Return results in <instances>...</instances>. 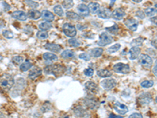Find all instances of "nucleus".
<instances>
[{
	"mask_svg": "<svg viewBox=\"0 0 157 118\" xmlns=\"http://www.w3.org/2000/svg\"><path fill=\"white\" fill-rule=\"evenodd\" d=\"M66 70V68L60 64L55 65H49L45 67L43 71L46 74L48 75H54V77H57L59 76H61L64 73V72Z\"/></svg>",
	"mask_w": 157,
	"mask_h": 118,
	"instance_id": "f257e3e1",
	"label": "nucleus"
},
{
	"mask_svg": "<svg viewBox=\"0 0 157 118\" xmlns=\"http://www.w3.org/2000/svg\"><path fill=\"white\" fill-rule=\"evenodd\" d=\"M15 81L10 74L5 73L0 77V87L6 91H9L14 85Z\"/></svg>",
	"mask_w": 157,
	"mask_h": 118,
	"instance_id": "f03ea898",
	"label": "nucleus"
},
{
	"mask_svg": "<svg viewBox=\"0 0 157 118\" xmlns=\"http://www.w3.org/2000/svg\"><path fill=\"white\" fill-rule=\"evenodd\" d=\"M113 42V36L109 34L108 32H103L99 36V40L98 41V45L100 47H105Z\"/></svg>",
	"mask_w": 157,
	"mask_h": 118,
	"instance_id": "7ed1b4c3",
	"label": "nucleus"
},
{
	"mask_svg": "<svg viewBox=\"0 0 157 118\" xmlns=\"http://www.w3.org/2000/svg\"><path fill=\"white\" fill-rule=\"evenodd\" d=\"M62 30L64 34L70 38H74L76 36L77 30L75 25L70 23H64L62 26Z\"/></svg>",
	"mask_w": 157,
	"mask_h": 118,
	"instance_id": "20e7f679",
	"label": "nucleus"
},
{
	"mask_svg": "<svg viewBox=\"0 0 157 118\" xmlns=\"http://www.w3.org/2000/svg\"><path fill=\"white\" fill-rule=\"evenodd\" d=\"M139 63L143 68L149 69L152 68L153 61H152V57L148 54H141L139 56Z\"/></svg>",
	"mask_w": 157,
	"mask_h": 118,
	"instance_id": "39448f33",
	"label": "nucleus"
},
{
	"mask_svg": "<svg viewBox=\"0 0 157 118\" xmlns=\"http://www.w3.org/2000/svg\"><path fill=\"white\" fill-rule=\"evenodd\" d=\"M113 70L117 73L121 74H127L130 73V68L129 65L124 64V63H117L114 65L113 66Z\"/></svg>",
	"mask_w": 157,
	"mask_h": 118,
	"instance_id": "423d86ee",
	"label": "nucleus"
},
{
	"mask_svg": "<svg viewBox=\"0 0 157 118\" xmlns=\"http://www.w3.org/2000/svg\"><path fill=\"white\" fill-rule=\"evenodd\" d=\"M137 101L141 106H146L152 102V95L149 93H143L138 96Z\"/></svg>",
	"mask_w": 157,
	"mask_h": 118,
	"instance_id": "0eeeda50",
	"label": "nucleus"
},
{
	"mask_svg": "<svg viewBox=\"0 0 157 118\" xmlns=\"http://www.w3.org/2000/svg\"><path fill=\"white\" fill-rule=\"evenodd\" d=\"M84 103L87 106L89 109H95L98 107L99 103L98 101L97 100L96 98L91 96H87L85 99H84Z\"/></svg>",
	"mask_w": 157,
	"mask_h": 118,
	"instance_id": "6e6552de",
	"label": "nucleus"
},
{
	"mask_svg": "<svg viewBox=\"0 0 157 118\" xmlns=\"http://www.w3.org/2000/svg\"><path fill=\"white\" fill-rule=\"evenodd\" d=\"M114 109L118 113H120L121 115H124L129 111L128 107L126 105L121 103L120 102H116L114 103Z\"/></svg>",
	"mask_w": 157,
	"mask_h": 118,
	"instance_id": "1a4fd4ad",
	"label": "nucleus"
},
{
	"mask_svg": "<svg viewBox=\"0 0 157 118\" xmlns=\"http://www.w3.org/2000/svg\"><path fill=\"white\" fill-rule=\"evenodd\" d=\"M116 84L117 82L114 79H105L101 82V85L105 89H112L116 86Z\"/></svg>",
	"mask_w": 157,
	"mask_h": 118,
	"instance_id": "9d476101",
	"label": "nucleus"
},
{
	"mask_svg": "<svg viewBox=\"0 0 157 118\" xmlns=\"http://www.w3.org/2000/svg\"><path fill=\"white\" fill-rule=\"evenodd\" d=\"M126 16L125 10L122 8H117L112 12V18L116 21H120Z\"/></svg>",
	"mask_w": 157,
	"mask_h": 118,
	"instance_id": "9b49d317",
	"label": "nucleus"
},
{
	"mask_svg": "<svg viewBox=\"0 0 157 118\" xmlns=\"http://www.w3.org/2000/svg\"><path fill=\"white\" fill-rule=\"evenodd\" d=\"M124 24L132 32H135L138 27V22L134 18H128L124 22Z\"/></svg>",
	"mask_w": 157,
	"mask_h": 118,
	"instance_id": "f8f14e48",
	"label": "nucleus"
},
{
	"mask_svg": "<svg viewBox=\"0 0 157 118\" xmlns=\"http://www.w3.org/2000/svg\"><path fill=\"white\" fill-rule=\"evenodd\" d=\"M77 11H78V15L80 17H88L90 14V10L88 8V6L85 4H79L77 6Z\"/></svg>",
	"mask_w": 157,
	"mask_h": 118,
	"instance_id": "ddd939ff",
	"label": "nucleus"
},
{
	"mask_svg": "<svg viewBox=\"0 0 157 118\" xmlns=\"http://www.w3.org/2000/svg\"><path fill=\"white\" fill-rule=\"evenodd\" d=\"M97 14H98V18H101V19H109L110 18H112V12L108 8H100Z\"/></svg>",
	"mask_w": 157,
	"mask_h": 118,
	"instance_id": "4468645a",
	"label": "nucleus"
},
{
	"mask_svg": "<svg viewBox=\"0 0 157 118\" xmlns=\"http://www.w3.org/2000/svg\"><path fill=\"white\" fill-rule=\"evenodd\" d=\"M45 48L47 49V50H50V51L56 53V54L61 53V50H62L61 46H60L58 44H56V43H47V44L45 45Z\"/></svg>",
	"mask_w": 157,
	"mask_h": 118,
	"instance_id": "2eb2a0df",
	"label": "nucleus"
},
{
	"mask_svg": "<svg viewBox=\"0 0 157 118\" xmlns=\"http://www.w3.org/2000/svg\"><path fill=\"white\" fill-rule=\"evenodd\" d=\"M85 88L91 94H97L98 91V87L93 81H87L85 84Z\"/></svg>",
	"mask_w": 157,
	"mask_h": 118,
	"instance_id": "dca6fc26",
	"label": "nucleus"
},
{
	"mask_svg": "<svg viewBox=\"0 0 157 118\" xmlns=\"http://www.w3.org/2000/svg\"><path fill=\"white\" fill-rule=\"evenodd\" d=\"M12 17L14 18V19L19 20V21H22V22L26 21L28 18L27 14H25L24 11H21V10H16L14 11V12H13Z\"/></svg>",
	"mask_w": 157,
	"mask_h": 118,
	"instance_id": "f3484780",
	"label": "nucleus"
},
{
	"mask_svg": "<svg viewBox=\"0 0 157 118\" xmlns=\"http://www.w3.org/2000/svg\"><path fill=\"white\" fill-rule=\"evenodd\" d=\"M74 113H75V115L77 117L79 118L86 117V116L89 115L87 111L84 109L83 107H82V106H77V107H75L74 109Z\"/></svg>",
	"mask_w": 157,
	"mask_h": 118,
	"instance_id": "a211bd4d",
	"label": "nucleus"
},
{
	"mask_svg": "<svg viewBox=\"0 0 157 118\" xmlns=\"http://www.w3.org/2000/svg\"><path fill=\"white\" fill-rule=\"evenodd\" d=\"M41 17L43 20H45V21L47 22H53L54 20V18H55L54 14L52 12H50V11L47 10H44L42 11Z\"/></svg>",
	"mask_w": 157,
	"mask_h": 118,
	"instance_id": "6ab92c4d",
	"label": "nucleus"
},
{
	"mask_svg": "<svg viewBox=\"0 0 157 118\" xmlns=\"http://www.w3.org/2000/svg\"><path fill=\"white\" fill-rule=\"evenodd\" d=\"M141 53V49L138 47H132L129 50V54H130V60H135L140 56Z\"/></svg>",
	"mask_w": 157,
	"mask_h": 118,
	"instance_id": "aec40b11",
	"label": "nucleus"
},
{
	"mask_svg": "<svg viewBox=\"0 0 157 118\" xmlns=\"http://www.w3.org/2000/svg\"><path fill=\"white\" fill-rule=\"evenodd\" d=\"M42 75V69L39 67H35L29 72V77L32 80H35L37 77H40Z\"/></svg>",
	"mask_w": 157,
	"mask_h": 118,
	"instance_id": "412c9836",
	"label": "nucleus"
},
{
	"mask_svg": "<svg viewBox=\"0 0 157 118\" xmlns=\"http://www.w3.org/2000/svg\"><path fill=\"white\" fill-rule=\"evenodd\" d=\"M61 57L63 59H65V60H71L75 57V52L72 51L71 50H64L61 54Z\"/></svg>",
	"mask_w": 157,
	"mask_h": 118,
	"instance_id": "4be33fe9",
	"label": "nucleus"
},
{
	"mask_svg": "<svg viewBox=\"0 0 157 118\" xmlns=\"http://www.w3.org/2000/svg\"><path fill=\"white\" fill-rule=\"evenodd\" d=\"M27 15L30 19L38 20L39 18H41V12H39V10L36 9H32L29 10Z\"/></svg>",
	"mask_w": 157,
	"mask_h": 118,
	"instance_id": "5701e85b",
	"label": "nucleus"
},
{
	"mask_svg": "<svg viewBox=\"0 0 157 118\" xmlns=\"http://www.w3.org/2000/svg\"><path fill=\"white\" fill-rule=\"evenodd\" d=\"M43 59L47 61H57L58 60V57L55 54L53 53H44L43 55Z\"/></svg>",
	"mask_w": 157,
	"mask_h": 118,
	"instance_id": "b1692460",
	"label": "nucleus"
},
{
	"mask_svg": "<svg viewBox=\"0 0 157 118\" xmlns=\"http://www.w3.org/2000/svg\"><path fill=\"white\" fill-rule=\"evenodd\" d=\"M97 75L100 77H103V78H106V77H110L113 75V73L110 72L109 70L106 69H101L97 71Z\"/></svg>",
	"mask_w": 157,
	"mask_h": 118,
	"instance_id": "393cba45",
	"label": "nucleus"
},
{
	"mask_svg": "<svg viewBox=\"0 0 157 118\" xmlns=\"http://www.w3.org/2000/svg\"><path fill=\"white\" fill-rule=\"evenodd\" d=\"M88 8L90 10V12L92 13V14H97L98 12V10H100L101 6L100 4L98 3V2H90V4L88 5Z\"/></svg>",
	"mask_w": 157,
	"mask_h": 118,
	"instance_id": "a878e982",
	"label": "nucleus"
},
{
	"mask_svg": "<svg viewBox=\"0 0 157 118\" xmlns=\"http://www.w3.org/2000/svg\"><path fill=\"white\" fill-rule=\"evenodd\" d=\"M104 53V50L101 47H95L90 50V55L94 57H99Z\"/></svg>",
	"mask_w": 157,
	"mask_h": 118,
	"instance_id": "bb28decb",
	"label": "nucleus"
},
{
	"mask_svg": "<svg viewBox=\"0 0 157 118\" xmlns=\"http://www.w3.org/2000/svg\"><path fill=\"white\" fill-rule=\"evenodd\" d=\"M66 18H68L71 21H79L81 20V17L78 14H75V12H71V11H68L66 12Z\"/></svg>",
	"mask_w": 157,
	"mask_h": 118,
	"instance_id": "cd10ccee",
	"label": "nucleus"
},
{
	"mask_svg": "<svg viewBox=\"0 0 157 118\" xmlns=\"http://www.w3.org/2000/svg\"><path fill=\"white\" fill-rule=\"evenodd\" d=\"M51 28L52 25L50 24V22H43V23L39 24V29L40 31H44V32H46V31L50 30Z\"/></svg>",
	"mask_w": 157,
	"mask_h": 118,
	"instance_id": "c85d7f7f",
	"label": "nucleus"
},
{
	"mask_svg": "<svg viewBox=\"0 0 157 118\" xmlns=\"http://www.w3.org/2000/svg\"><path fill=\"white\" fill-rule=\"evenodd\" d=\"M32 67V64L30 61H25L20 65V70L21 72H26Z\"/></svg>",
	"mask_w": 157,
	"mask_h": 118,
	"instance_id": "c756f323",
	"label": "nucleus"
},
{
	"mask_svg": "<svg viewBox=\"0 0 157 118\" xmlns=\"http://www.w3.org/2000/svg\"><path fill=\"white\" fill-rule=\"evenodd\" d=\"M105 30L107 31L108 32H109L110 34L117 35L118 32H119V30H120V29H119V26H118V25L115 24V25H113L112 27L106 28Z\"/></svg>",
	"mask_w": 157,
	"mask_h": 118,
	"instance_id": "7c9ffc66",
	"label": "nucleus"
},
{
	"mask_svg": "<svg viewBox=\"0 0 157 118\" xmlns=\"http://www.w3.org/2000/svg\"><path fill=\"white\" fill-rule=\"evenodd\" d=\"M120 47H121V45L120 43H116V44H114L112 47H109L107 49V52L109 54H114V53H116V51L120 50Z\"/></svg>",
	"mask_w": 157,
	"mask_h": 118,
	"instance_id": "2f4dec72",
	"label": "nucleus"
},
{
	"mask_svg": "<svg viewBox=\"0 0 157 118\" xmlns=\"http://www.w3.org/2000/svg\"><path fill=\"white\" fill-rule=\"evenodd\" d=\"M157 14V9L152 7L146 8L145 10V16L148 17H154V15H155Z\"/></svg>",
	"mask_w": 157,
	"mask_h": 118,
	"instance_id": "473e14b6",
	"label": "nucleus"
},
{
	"mask_svg": "<svg viewBox=\"0 0 157 118\" xmlns=\"http://www.w3.org/2000/svg\"><path fill=\"white\" fill-rule=\"evenodd\" d=\"M12 61L14 65H21L24 61V57H22V56H20V55L14 56V57H13Z\"/></svg>",
	"mask_w": 157,
	"mask_h": 118,
	"instance_id": "72a5a7b5",
	"label": "nucleus"
},
{
	"mask_svg": "<svg viewBox=\"0 0 157 118\" xmlns=\"http://www.w3.org/2000/svg\"><path fill=\"white\" fill-rule=\"evenodd\" d=\"M54 11L56 14L59 17H62L64 15V10L61 5H56L54 6Z\"/></svg>",
	"mask_w": 157,
	"mask_h": 118,
	"instance_id": "f704fd0d",
	"label": "nucleus"
},
{
	"mask_svg": "<svg viewBox=\"0 0 157 118\" xmlns=\"http://www.w3.org/2000/svg\"><path fill=\"white\" fill-rule=\"evenodd\" d=\"M36 36L38 39H41V40H44V39H47L49 37V35L47 34V32H44V31H39L36 33Z\"/></svg>",
	"mask_w": 157,
	"mask_h": 118,
	"instance_id": "c9c22d12",
	"label": "nucleus"
},
{
	"mask_svg": "<svg viewBox=\"0 0 157 118\" xmlns=\"http://www.w3.org/2000/svg\"><path fill=\"white\" fill-rule=\"evenodd\" d=\"M68 43H69L70 46L73 47H78L81 45V43L78 41V39H75V38H71V39H68Z\"/></svg>",
	"mask_w": 157,
	"mask_h": 118,
	"instance_id": "e433bc0d",
	"label": "nucleus"
},
{
	"mask_svg": "<svg viewBox=\"0 0 157 118\" xmlns=\"http://www.w3.org/2000/svg\"><path fill=\"white\" fill-rule=\"evenodd\" d=\"M62 5L64 9H70L73 6V0H63Z\"/></svg>",
	"mask_w": 157,
	"mask_h": 118,
	"instance_id": "4c0bfd02",
	"label": "nucleus"
},
{
	"mask_svg": "<svg viewBox=\"0 0 157 118\" xmlns=\"http://www.w3.org/2000/svg\"><path fill=\"white\" fill-rule=\"evenodd\" d=\"M25 2L26 3V5H28L29 7L32 8V9H36V8L39 7V3L35 1H32V0H25Z\"/></svg>",
	"mask_w": 157,
	"mask_h": 118,
	"instance_id": "58836bf2",
	"label": "nucleus"
},
{
	"mask_svg": "<svg viewBox=\"0 0 157 118\" xmlns=\"http://www.w3.org/2000/svg\"><path fill=\"white\" fill-rule=\"evenodd\" d=\"M154 85V82L152 81H144L141 83V86L144 88H152Z\"/></svg>",
	"mask_w": 157,
	"mask_h": 118,
	"instance_id": "ea45409f",
	"label": "nucleus"
},
{
	"mask_svg": "<svg viewBox=\"0 0 157 118\" xmlns=\"http://www.w3.org/2000/svg\"><path fill=\"white\" fill-rule=\"evenodd\" d=\"M2 36L5 38H6V39H13V38L14 37L13 33L11 31L9 30H4L3 32H2Z\"/></svg>",
	"mask_w": 157,
	"mask_h": 118,
	"instance_id": "a19ab883",
	"label": "nucleus"
},
{
	"mask_svg": "<svg viewBox=\"0 0 157 118\" xmlns=\"http://www.w3.org/2000/svg\"><path fill=\"white\" fill-rule=\"evenodd\" d=\"M143 43V39L141 38H137V39H134L131 43V45H132L133 47H139Z\"/></svg>",
	"mask_w": 157,
	"mask_h": 118,
	"instance_id": "79ce46f5",
	"label": "nucleus"
},
{
	"mask_svg": "<svg viewBox=\"0 0 157 118\" xmlns=\"http://www.w3.org/2000/svg\"><path fill=\"white\" fill-rule=\"evenodd\" d=\"M78 57L82 60H84V61H90V54H86V53H82L78 55Z\"/></svg>",
	"mask_w": 157,
	"mask_h": 118,
	"instance_id": "37998d69",
	"label": "nucleus"
},
{
	"mask_svg": "<svg viewBox=\"0 0 157 118\" xmlns=\"http://www.w3.org/2000/svg\"><path fill=\"white\" fill-rule=\"evenodd\" d=\"M84 74L87 76V77H92L94 75V69L91 68L86 69L84 70Z\"/></svg>",
	"mask_w": 157,
	"mask_h": 118,
	"instance_id": "c03bdc74",
	"label": "nucleus"
},
{
	"mask_svg": "<svg viewBox=\"0 0 157 118\" xmlns=\"http://www.w3.org/2000/svg\"><path fill=\"white\" fill-rule=\"evenodd\" d=\"M136 15H137V17H138L140 19H144V18H145V13L143 12V11H141V10L137 11V12H136Z\"/></svg>",
	"mask_w": 157,
	"mask_h": 118,
	"instance_id": "a18cd8bd",
	"label": "nucleus"
},
{
	"mask_svg": "<svg viewBox=\"0 0 157 118\" xmlns=\"http://www.w3.org/2000/svg\"><path fill=\"white\" fill-rule=\"evenodd\" d=\"M128 118H143L142 115L139 113H134L130 115Z\"/></svg>",
	"mask_w": 157,
	"mask_h": 118,
	"instance_id": "49530a36",
	"label": "nucleus"
},
{
	"mask_svg": "<svg viewBox=\"0 0 157 118\" xmlns=\"http://www.w3.org/2000/svg\"><path fill=\"white\" fill-rule=\"evenodd\" d=\"M152 72H153L154 75L157 77V59L156 61H155V64H154V67L152 69Z\"/></svg>",
	"mask_w": 157,
	"mask_h": 118,
	"instance_id": "de8ad7c7",
	"label": "nucleus"
},
{
	"mask_svg": "<svg viewBox=\"0 0 157 118\" xmlns=\"http://www.w3.org/2000/svg\"><path fill=\"white\" fill-rule=\"evenodd\" d=\"M151 45H152L154 48L157 49V39H153V40H152V42H151Z\"/></svg>",
	"mask_w": 157,
	"mask_h": 118,
	"instance_id": "09e8293b",
	"label": "nucleus"
},
{
	"mask_svg": "<svg viewBox=\"0 0 157 118\" xmlns=\"http://www.w3.org/2000/svg\"><path fill=\"white\" fill-rule=\"evenodd\" d=\"M150 21L152 22V23H153L154 25H155L157 26V17H152V18L150 19Z\"/></svg>",
	"mask_w": 157,
	"mask_h": 118,
	"instance_id": "8fccbe9b",
	"label": "nucleus"
},
{
	"mask_svg": "<svg viewBox=\"0 0 157 118\" xmlns=\"http://www.w3.org/2000/svg\"><path fill=\"white\" fill-rule=\"evenodd\" d=\"M77 29H78V30H83V29H86V26H84V25H82L81 24H78L77 25Z\"/></svg>",
	"mask_w": 157,
	"mask_h": 118,
	"instance_id": "3c124183",
	"label": "nucleus"
},
{
	"mask_svg": "<svg viewBox=\"0 0 157 118\" xmlns=\"http://www.w3.org/2000/svg\"><path fill=\"white\" fill-rule=\"evenodd\" d=\"M109 118H123L122 116H116L114 113H110V115L109 116Z\"/></svg>",
	"mask_w": 157,
	"mask_h": 118,
	"instance_id": "603ef678",
	"label": "nucleus"
},
{
	"mask_svg": "<svg viewBox=\"0 0 157 118\" xmlns=\"http://www.w3.org/2000/svg\"><path fill=\"white\" fill-rule=\"evenodd\" d=\"M132 1H134V2H136V3H139V2H141V1H143V0H132Z\"/></svg>",
	"mask_w": 157,
	"mask_h": 118,
	"instance_id": "864d4df0",
	"label": "nucleus"
},
{
	"mask_svg": "<svg viewBox=\"0 0 157 118\" xmlns=\"http://www.w3.org/2000/svg\"><path fill=\"white\" fill-rule=\"evenodd\" d=\"M116 0H111V6H113L114 4V2H116Z\"/></svg>",
	"mask_w": 157,
	"mask_h": 118,
	"instance_id": "5fc2aeb1",
	"label": "nucleus"
},
{
	"mask_svg": "<svg viewBox=\"0 0 157 118\" xmlns=\"http://www.w3.org/2000/svg\"><path fill=\"white\" fill-rule=\"evenodd\" d=\"M81 1H82V2H89L90 0H81Z\"/></svg>",
	"mask_w": 157,
	"mask_h": 118,
	"instance_id": "6e6d98bb",
	"label": "nucleus"
},
{
	"mask_svg": "<svg viewBox=\"0 0 157 118\" xmlns=\"http://www.w3.org/2000/svg\"><path fill=\"white\" fill-rule=\"evenodd\" d=\"M61 118H69V117H68V116H63L62 117H61Z\"/></svg>",
	"mask_w": 157,
	"mask_h": 118,
	"instance_id": "4d7b16f0",
	"label": "nucleus"
},
{
	"mask_svg": "<svg viewBox=\"0 0 157 118\" xmlns=\"http://www.w3.org/2000/svg\"><path fill=\"white\" fill-rule=\"evenodd\" d=\"M155 9H157V3L155 5Z\"/></svg>",
	"mask_w": 157,
	"mask_h": 118,
	"instance_id": "13d9d810",
	"label": "nucleus"
},
{
	"mask_svg": "<svg viewBox=\"0 0 157 118\" xmlns=\"http://www.w3.org/2000/svg\"><path fill=\"white\" fill-rule=\"evenodd\" d=\"M155 102H156V103H157V96L155 97Z\"/></svg>",
	"mask_w": 157,
	"mask_h": 118,
	"instance_id": "bf43d9fd",
	"label": "nucleus"
},
{
	"mask_svg": "<svg viewBox=\"0 0 157 118\" xmlns=\"http://www.w3.org/2000/svg\"><path fill=\"white\" fill-rule=\"evenodd\" d=\"M2 56H0V61H1V60H2Z\"/></svg>",
	"mask_w": 157,
	"mask_h": 118,
	"instance_id": "052dcab7",
	"label": "nucleus"
},
{
	"mask_svg": "<svg viewBox=\"0 0 157 118\" xmlns=\"http://www.w3.org/2000/svg\"><path fill=\"white\" fill-rule=\"evenodd\" d=\"M0 15H1V12H0Z\"/></svg>",
	"mask_w": 157,
	"mask_h": 118,
	"instance_id": "680f3d73",
	"label": "nucleus"
}]
</instances>
